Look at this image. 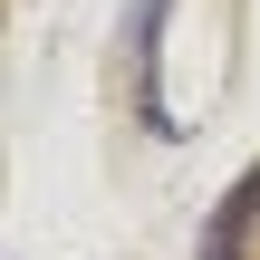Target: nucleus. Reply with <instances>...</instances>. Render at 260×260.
I'll return each mask as SVG.
<instances>
[{
  "mask_svg": "<svg viewBox=\"0 0 260 260\" xmlns=\"http://www.w3.org/2000/svg\"><path fill=\"white\" fill-rule=\"evenodd\" d=\"M251 222H260V164L232 183V203L212 212V232H203V260H241V251H251Z\"/></svg>",
  "mask_w": 260,
  "mask_h": 260,
  "instance_id": "1",
  "label": "nucleus"
}]
</instances>
